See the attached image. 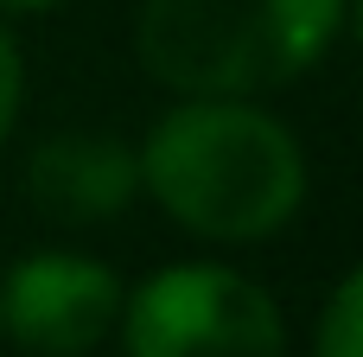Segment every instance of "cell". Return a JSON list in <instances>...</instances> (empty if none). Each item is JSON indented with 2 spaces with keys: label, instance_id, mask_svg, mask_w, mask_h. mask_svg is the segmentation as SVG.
<instances>
[{
  "label": "cell",
  "instance_id": "1",
  "mask_svg": "<svg viewBox=\"0 0 363 357\" xmlns=\"http://www.w3.org/2000/svg\"><path fill=\"white\" fill-rule=\"evenodd\" d=\"M140 153V198L160 204L191 243L249 249L281 236L313 192V160L300 134L262 109V96H172Z\"/></svg>",
  "mask_w": 363,
  "mask_h": 357
},
{
  "label": "cell",
  "instance_id": "2",
  "mask_svg": "<svg viewBox=\"0 0 363 357\" xmlns=\"http://www.w3.org/2000/svg\"><path fill=\"white\" fill-rule=\"evenodd\" d=\"M345 38V0H140L134 57L166 96H268Z\"/></svg>",
  "mask_w": 363,
  "mask_h": 357
},
{
  "label": "cell",
  "instance_id": "3",
  "mask_svg": "<svg viewBox=\"0 0 363 357\" xmlns=\"http://www.w3.org/2000/svg\"><path fill=\"white\" fill-rule=\"evenodd\" d=\"M115 339L128 357H287V319L255 275L198 256L134 281Z\"/></svg>",
  "mask_w": 363,
  "mask_h": 357
},
{
  "label": "cell",
  "instance_id": "4",
  "mask_svg": "<svg viewBox=\"0 0 363 357\" xmlns=\"http://www.w3.org/2000/svg\"><path fill=\"white\" fill-rule=\"evenodd\" d=\"M128 281L83 249H26L0 268V339L26 357H89L115 339Z\"/></svg>",
  "mask_w": 363,
  "mask_h": 357
},
{
  "label": "cell",
  "instance_id": "5",
  "mask_svg": "<svg viewBox=\"0 0 363 357\" xmlns=\"http://www.w3.org/2000/svg\"><path fill=\"white\" fill-rule=\"evenodd\" d=\"M26 198L38 217H51L64 230L115 224L140 204V153H134V141L102 134V128L45 134L26 153Z\"/></svg>",
  "mask_w": 363,
  "mask_h": 357
},
{
  "label": "cell",
  "instance_id": "6",
  "mask_svg": "<svg viewBox=\"0 0 363 357\" xmlns=\"http://www.w3.org/2000/svg\"><path fill=\"white\" fill-rule=\"evenodd\" d=\"M313 357H363V262H351L332 281L313 319Z\"/></svg>",
  "mask_w": 363,
  "mask_h": 357
},
{
  "label": "cell",
  "instance_id": "7",
  "mask_svg": "<svg viewBox=\"0 0 363 357\" xmlns=\"http://www.w3.org/2000/svg\"><path fill=\"white\" fill-rule=\"evenodd\" d=\"M19 109H26V51L13 38V19H0V147L13 141Z\"/></svg>",
  "mask_w": 363,
  "mask_h": 357
},
{
  "label": "cell",
  "instance_id": "8",
  "mask_svg": "<svg viewBox=\"0 0 363 357\" xmlns=\"http://www.w3.org/2000/svg\"><path fill=\"white\" fill-rule=\"evenodd\" d=\"M64 0H0V19H38V13H57Z\"/></svg>",
  "mask_w": 363,
  "mask_h": 357
},
{
  "label": "cell",
  "instance_id": "9",
  "mask_svg": "<svg viewBox=\"0 0 363 357\" xmlns=\"http://www.w3.org/2000/svg\"><path fill=\"white\" fill-rule=\"evenodd\" d=\"M345 32L357 38V51H363V0H345Z\"/></svg>",
  "mask_w": 363,
  "mask_h": 357
}]
</instances>
